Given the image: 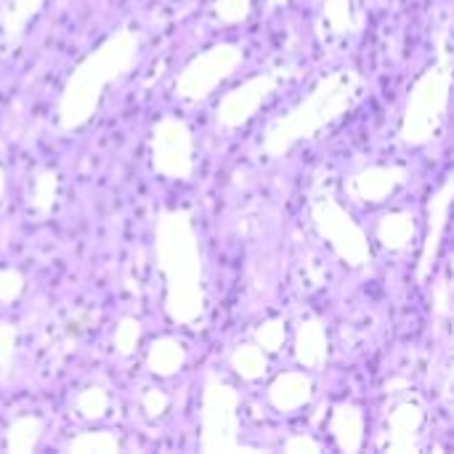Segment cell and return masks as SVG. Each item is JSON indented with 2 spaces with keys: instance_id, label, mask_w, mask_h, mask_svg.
I'll list each match as a JSON object with an SVG mask.
<instances>
[{
  "instance_id": "obj_14",
  "label": "cell",
  "mask_w": 454,
  "mask_h": 454,
  "mask_svg": "<svg viewBox=\"0 0 454 454\" xmlns=\"http://www.w3.org/2000/svg\"><path fill=\"white\" fill-rule=\"evenodd\" d=\"M330 431L335 436V444L340 452H359L362 442H364V415L356 404L343 402L333 410L330 418Z\"/></svg>"
},
{
  "instance_id": "obj_33",
  "label": "cell",
  "mask_w": 454,
  "mask_h": 454,
  "mask_svg": "<svg viewBox=\"0 0 454 454\" xmlns=\"http://www.w3.org/2000/svg\"><path fill=\"white\" fill-rule=\"evenodd\" d=\"M290 0H269V5H274V8H279V5H287Z\"/></svg>"
},
{
  "instance_id": "obj_32",
  "label": "cell",
  "mask_w": 454,
  "mask_h": 454,
  "mask_svg": "<svg viewBox=\"0 0 454 454\" xmlns=\"http://www.w3.org/2000/svg\"><path fill=\"white\" fill-rule=\"evenodd\" d=\"M3 197H5V170L0 165V202H3Z\"/></svg>"
},
{
  "instance_id": "obj_16",
  "label": "cell",
  "mask_w": 454,
  "mask_h": 454,
  "mask_svg": "<svg viewBox=\"0 0 454 454\" xmlns=\"http://www.w3.org/2000/svg\"><path fill=\"white\" fill-rule=\"evenodd\" d=\"M415 218L404 210H394V213H386L380 221H378V239L386 250L391 253H402L412 245L415 239Z\"/></svg>"
},
{
  "instance_id": "obj_7",
  "label": "cell",
  "mask_w": 454,
  "mask_h": 454,
  "mask_svg": "<svg viewBox=\"0 0 454 454\" xmlns=\"http://www.w3.org/2000/svg\"><path fill=\"white\" fill-rule=\"evenodd\" d=\"M242 64V48L234 43H218L194 56L176 77V96L184 101H205L234 69Z\"/></svg>"
},
{
  "instance_id": "obj_18",
  "label": "cell",
  "mask_w": 454,
  "mask_h": 454,
  "mask_svg": "<svg viewBox=\"0 0 454 454\" xmlns=\"http://www.w3.org/2000/svg\"><path fill=\"white\" fill-rule=\"evenodd\" d=\"M45 0H8L3 13H0V29L8 45L19 43L29 21L40 13Z\"/></svg>"
},
{
  "instance_id": "obj_30",
  "label": "cell",
  "mask_w": 454,
  "mask_h": 454,
  "mask_svg": "<svg viewBox=\"0 0 454 454\" xmlns=\"http://www.w3.org/2000/svg\"><path fill=\"white\" fill-rule=\"evenodd\" d=\"M168 404H170V399L162 391H157V388H149L144 394V399H141V407H144V412L149 418H162L168 412Z\"/></svg>"
},
{
  "instance_id": "obj_6",
  "label": "cell",
  "mask_w": 454,
  "mask_h": 454,
  "mask_svg": "<svg viewBox=\"0 0 454 454\" xmlns=\"http://www.w3.org/2000/svg\"><path fill=\"white\" fill-rule=\"evenodd\" d=\"M311 221L314 229L319 231V237L335 250V255L359 269L364 263H370V242L362 231V226L348 215V210L333 200V197H319L311 202Z\"/></svg>"
},
{
  "instance_id": "obj_29",
  "label": "cell",
  "mask_w": 454,
  "mask_h": 454,
  "mask_svg": "<svg viewBox=\"0 0 454 454\" xmlns=\"http://www.w3.org/2000/svg\"><path fill=\"white\" fill-rule=\"evenodd\" d=\"M24 293V277L16 269H0V303H13Z\"/></svg>"
},
{
  "instance_id": "obj_15",
  "label": "cell",
  "mask_w": 454,
  "mask_h": 454,
  "mask_svg": "<svg viewBox=\"0 0 454 454\" xmlns=\"http://www.w3.org/2000/svg\"><path fill=\"white\" fill-rule=\"evenodd\" d=\"M311 380L303 372H282L269 386V402L279 412H295L309 404L311 399Z\"/></svg>"
},
{
  "instance_id": "obj_11",
  "label": "cell",
  "mask_w": 454,
  "mask_h": 454,
  "mask_svg": "<svg viewBox=\"0 0 454 454\" xmlns=\"http://www.w3.org/2000/svg\"><path fill=\"white\" fill-rule=\"evenodd\" d=\"M407 168L402 165H375V168H364L356 176L348 178L346 189L359 200V202H383L386 197H391L399 186L407 184Z\"/></svg>"
},
{
  "instance_id": "obj_22",
  "label": "cell",
  "mask_w": 454,
  "mask_h": 454,
  "mask_svg": "<svg viewBox=\"0 0 454 454\" xmlns=\"http://www.w3.org/2000/svg\"><path fill=\"white\" fill-rule=\"evenodd\" d=\"M67 452L74 454H114L120 452V442L109 431H96V434H80L67 444Z\"/></svg>"
},
{
  "instance_id": "obj_5",
  "label": "cell",
  "mask_w": 454,
  "mask_h": 454,
  "mask_svg": "<svg viewBox=\"0 0 454 454\" xmlns=\"http://www.w3.org/2000/svg\"><path fill=\"white\" fill-rule=\"evenodd\" d=\"M202 452H253L239 444V394L221 378H207L202 391Z\"/></svg>"
},
{
  "instance_id": "obj_31",
  "label": "cell",
  "mask_w": 454,
  "mask_h": 454,
  "mask_svg": "<svg viewBox=\"0 0 454 454\" xmlns=\"http://www.w3.org/2000/svg\"><path fill=\"white\" fill-rule=\"evenodd\" d=\"M285 452L287 454H317L319 452V444L309 436H293L287 444H285Z\"/></svg>"
},
{
  "instance_id": "obj_23",
  "label": "cell",
  "mask_w": 454,
  "mask_h": 454,
  "mask_svg": "<svg viewBox=\"0 0 454 454\" xmlns=\"http://www.w3.org/2000/svg\"><path fill=\"white\" fill-rule=\"evenodd\" d=\"M325 21L333 35H348L356 27L351 0H325Z\"/></svg>"
},
{
  "instance_id": "obj_28",
  "label": "cell",
  "mask_w": 454,
  "mask_h": 454,
  "mask_svg": "<svg viewBox=\"0 0 454 454\" xmlns=\"http://www.w3.org/2000/svg\"><path fill=\"white\" fill-rule=\"evenodd\" d=\"M253 0H215L213 11L223 24H239L250 16Z\"/></svg>"
},
{
  "instance_id": "obj_12",
  "label": "cell",
  "mask_w": 454,
  "mask_h": 454,
  "mask_svg": "<svg viewBox=\"0 0 454 454\" xmlns=\"http://www.w3.org/2000/svg\"><path fill=\"white\" fill-rule=\"evenodd\" d=\"M426 412L418 402L404 399L388 415V444L386 450L394 454L418 452V436L423 431Z\"/></svg>"
},
{
  "instance_id": "obj_1",
  "label": "cell",
  "mask_w": 454,
  "mask_h": 454,
  "mask_svg": "<svg viewBox=\"0 0 454 454\" xmlns=\"http://www.w3.org/2000/svg\"><path fill=\"white\" fill-rule=\"evenodd\" d=\"M157 266L165 277V311L176 325L194 327L205 311L202 255L192 213L162 210L154 226Z\"/></svg>"
},
{
  "instance_id": "obj_2",
  "label": "cell",
  "mask_w": 454,
  "mask_h": 454,
  "mask_svg": "<svg viewBox=\"0 0 454 454\" xmlns=\"http://www.w3.org/2000/svg\"><path fill=\"white\" fill-rule=\"evenodd\" d=\"M138 51L141 35L122 27L112 32L104 43H98L69 72L59 96V125L64 133L80 130L96 117L104 90L136 67Z\"/></svg>"
},
{
  "instance_id": "obj_27",
  "label": "cell",
  "mask_w": 454,
  "mask_h": 454,
  "mask_svg": "<svg viewBox=\"0 0 454 454\" xmlns=\"http://www.w3.org/2000/svg\"><path fill=\"white\" fill-rule=\"evenodd\" d=\"M255 346H261V348L269 351V354L282 351V346H285V325H282L279 319L263 322V325L255 330Z\"/></svg>"
},
{
  "instance_id": "obj_17",
  "label": "cell",
  "mask_w": 454,
  "mask_h": 454,
  "mask_svg": "<svg viewBox=\"0 0 454 454\" xmlns=\"http://www.w3.org/2000/svg\"><path fill=\"white\" fill-rule=\"evenodd\" d=\"M184 364H186V348H184L181 340H176V338H160V340H154L149 346L146 367L157 378H170V375L181 372Z\"/></svg>"
},
{
  "instance_id": "obj_9",
  "label": "cell",
  "mask_w": 454,
  "mask_h": 454,
  "mask_svg": "<svg viewBox=\"0 0 454 454\" xmlns=\"http://www.w3.org/2000/svg\"><path fill=\"white\" fill-rule=\"evenodd\" d=\"M285 77V69H271V72H261L250 80H245L242 85H237L234 90H229L218 109H215V117H218V125L221 128H242L245 122H250L258 109L266 104V98L279 88Z\"/></svg>"
},
{
  "instance_id": "obj_24",
  "label": "cell",
  "mask_w": 454,
  "mask_h": 454,
  "mask_svg": "<svg viewBox=\"0 0 454 454\" xmlns=\"http://www.w3.org/2000/svg\"><path fill=\"white\" fill-rule=\"evenodd\" d=\"M77 412L85 418V420H101L109 410V394L98 386L93 388H85L77 394V402H74Z\"/></svg>"
},
{
  "instance_id": "obj_21",
  "label": "cell",
  "mask_w": 454,
  "mask_h": 454,
  "mask_svg": "<svg viewBox=\"0 0 454 454\" xmlns=\"http://www.w3.org/2000/svg\"><path fill=\"white\" fill-rule=\"evenodd\" d=\"M231 370L242 378V380H258L266 375L269 370V362H266V351L261 346H239L234 354H231Z\"/></svg>"
},
{
  "instance_id": "obj_3",
  "label": "cell",
  "mask_w": 454,
  "mask_h": 454,
  "mask_svg": "<svg viewBox=\"0 0 454 454\" xmlns=\"http://www.w3.org/2000/svg\"><path fill=\"white\" fill-rule=\"evenodd\" d=\"M362 77L354 69H338L322 77L311 93L298 101L285 117H279L263 136V152L269 157H285L295 144L319 136L327 125L340 120L359 98Z\"/></svg>"
},
{
  "instance_id": "obj_20",
  "label": "cell",
  "mask_w": 454,
  "mask_h": 454,
  "mask_svg": "<svg viewBox=\"0 0 454 454\" xmlns=\"http://www.w3.org/2000/svg\"><path fill=\"white\" fill-rule=\"evenodd\" d=\"M43 436V423L35 415H21L16 418L8 431H5V450L11 454H29L35 452L37 442Z\"/></svg>"
},
{
  "instance_id": "obj_10",
  "label": "cell",
  "mask_w": 454,
  "mask_h": 454,
  "mask_svg": "<svg viewBox=\"0 0 454 454\" xmlns=\"http://www.w3.org/2000/svg\"><path fill=\"white\" fill-rule=\"evenodd\" d=\"M454 197V178L447 176V181L442 184V189L431 197L428 202V231L423 239V250H420V261H418V282H426L439 261V250L444 242V231H447V221H450V207H452Z\"/></svg>"
},
{
  "instance_id": "obj_26",
  "label": "cell",
  "mask_w": 454,
  "mask_h": 454,
  "mask_svg": "<svg viewBox=\"0 0 454 454\" xmlns=\"http://www.w3.org/2000/svg\"><path fill=\"white\" fill-rule=\"evenodd\" d=\"M19 330L11 322H0V378L5 380L13 370V354H16Z\"/></svg>"
},
{
  "instance_id": "obj_25",
  "label": "cell",
  "mask_w": 454,
  "mask_h": 454,
  "mask_svg": "<svg viewBox=\"0 0 454 454\" xmlns=\"http://www.w3.org/2000/svg\"><path fill=\"white\" fill-rule=\"evenodd\" d=\"M138 340H141V322L133 319V317L120 319V325H117V330H114V348H117L122 356H130V354L136 351Z\"/></svg>"
},
{
  "instance_id": "obj_19",
  "label": "cell",
  "mask_w": 454,
  "mask_h": 454,
  "mask_svg": "<svg viewBox=\"0 0 454 454\" xmlns=\"http://www.w3.org/2000/svg\"><path fill=\"white\" fill-rule=\"evenodd\" d=\"M59 200V173L51 168H43L32 178V189L27 194V205L37 218H45Z\"/></svg>"
},
{
  "instance_id": "obj_4",
  "label": "cell",
  "mask_w": 454,
  "mask_h": 454,
  "mask_svg": "<svg viewBox=\"0 0 454 454\" xmlns=\"http://www.w3.org/2000/svg\"><path fill=\"white\" fill-rule=\"evenodd\" d=\"M450 90H452V53L447 45V32H442L436 40V61L412 85L402 114L399 136L407 146H423L436 138L450 106Z\"/></svg>"
},
{
  "instance_id": "obj_8",
  "label": "cell",
  "mask_w": 454,
  "mask_h": 454,
  "mask_svg": "<svg viewBox=\"0 0 454 454\" xmlns=\"http://www.w3.org/2000/svg\"><path fill=\"white\" fill-rule=\"evenodd\" d=\"M152 168L173 181L194 176V138L184 120L162 117L152 128Z\"/></svg>"
},
{
  "instance_id": "obj_13",
  "label": "cell",
  "mask_w": 454,
  "mask_h": 454,
  "mask_svg": "<svg viewBox=\"0 0 454 454\" xmlns=\"http://www.w3.org/2000/svg\"><path fill=\"white\" fill-rule=\"evenodd\" d=\"M330 343H327V330L319 319H306L298 325L295 333V359L306 370H322L327 364Z\"/></svg>"
}]
</instances>
